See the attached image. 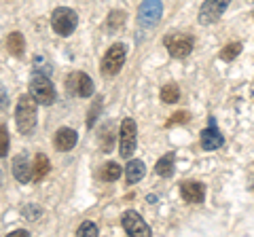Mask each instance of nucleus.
Instances as JSON below:
<instances>
[{
	"mask_svg": "<svg viewBox=\"0 0 254 237\" xmlns=\"http://www.w3.org/2000/svg\"><path fill=\"white\" fill-rule=\"evenodd\" d=\"M36 106L38 102L32 96H21L17 102V108H15V123H17V129L28 136V133L34 131L36 127Z\"/></svg>",
	"mask_w": 254,
	"mask_h": 237,
	"instance_id": "f257e3e1",
	"label": "nucleus"
},
{
	"mask_svg": "<svg viewBox=\"0 0 254 237\" xmlns=\"http://www.w3.org/2000/svg\"><path fill=\"white\" fill-rule=\"evenodd\" d=\"M30 96L34 98L38 104L51 106L55 102V87L49 81V76L41 74V72H36L34 76H32L30 78Z\"/></svg>",
	"mask_w": 254,
	"mask_h": 237,
	"instance_id": "f03ea898",
	"label": "nucleus"
},
{
	"mask_svg": "<svg viewBox=\"0 0 254 237\" xmlns=\"http://www.w3.org/2000/svg\"><path fill=\"white\" fill-rule=\"evenodd\" d=\"M76 23H78V15L76 11L68 9V6H60L51 15V28L60 36H70L76 30Z\"/></svg>",
	"mask_w": 254,
	"mask_h": 237,
	"instance_id": "7ed1b4c3",
	"label": "nucleus"
},
{
	"mask_svg": "<svg viewBox=\"0 0 254 237\" xmlns=\"http://www.w3.org/2000/svg\"><path fill=\"white\" fill-rule=\"evenodd\" d=\"M136 140H138V127L133 118H123L121 123V131H119V153L123 159L131 157L136 153Z\"/></svg>",
	"mask_w": 254,
	"mask_h": 237,
	"instance_id": "20e7f679",
	"label": "nucleus"
},
{
	"mask_svg": "<svg viewBox=\"0 0 254 237\" xmlns=\"http://www.w3.org/2000/svg\"><path fill=\"white\" fill-rule=\"evenodd\" d=\"M125 55H127V49H125L123 43H117V45L110 47L104 55V59H102V74L115 76V74L121 72V68L125 64Z\"/></svg>",
	"mask_w": 254,
	"mask_h": 237,
	"instance_id": "39448f33",
	"label": "nucleus"
},
{
	"mask_svg": "<svg viewBox=\"0 0 254 237\" xmlns=\"http://www.w3.org/2000/svg\"><path fill=\"white\" fill-rule=\"evenodd\" d=\"M165 49H168V53L172 55V58H187V55L193 51V36L189 34H182V32H172L165 36Z\"/></svg>",
	"mask_w": 254,
	"mask_h": 237,
	"instance_id": "423d86ee",
	"label": "nucleus"
},
{
	"mask_svg": "<svg viewBox=\"0 0 254 237\" xmlns=\"http://www.w3.org/2000/svg\"><path fill=\"white\" fill-rule=\"evenodd\" d=\"M161 15H163L161 0H142L140 9H138V23L144 28H153L159 23Z\"/></svg>",
	"mask_w": 254,
	"mask_h": 237,
	"instance_id": "0eeeda50",
	"label": "nucleus"
},
{
	"mask_svg": "<svg viewBox=\"0 0 254 237\" xmlns=\"http://www.w3.org/2000/svg\"><path fill=\"white\" fill-rule=\"evenodd\" d=\"M229 4H231V0H205L199 9V23L201 26L216 23L222 17V13L227 11Z\"/></svg>",
	"mask_w": 254,
	"mask_h": 237,
	"instance_id": "6e6552de",
	"label": "nucleus"
},
{
	"mask_svg": "<svg viewBox=\"0 0 254 237\" xmlns=\"http://www.w3.org/2000/svg\"><path fill=\"white\" fill-rule=\"evenodd\" d=\"M123 229L127 231V235H133V237H148L150 235V227L144 223V218H142L136 210H127L123 218Z\"/></svg>",
	"mask_w": 254,
	"mask_h": 237,
	"instance_id": "1a4fd4ad",
	"label": "nucleus"
},
{
	"mask_svg": "<svg viewBox=\"0 0 254 237\" xmlns=\"http://www.w3.org/2000/svg\"><path fill=\"white\" fill-rule=\"evenodd\" d=\"M68 91L72 96H81V98H91L93 96V81L85 72H72L68 76Z\"/></svg>",
	"mask_w": 254,
	"mask_h": 237,
	"instance_id": "9d476101",
	"label": "nucleus"
},
{
	"mask_svg": "<svg viewBox=\"0 0 254 237\" xmlns=\"http://www.w3.org/2000/svg\"><path fill=\"white\" fill-rule=\"evenodd\" d=\"M222 144H225V138H222V133L218 131L214 118L210 117V127H205L201 131V148L203 151H216Z\"/></svg>",
	"mask_w": 254,
	"mask_h": 237,
	"instance_id": "9b49d317",
	"label": "nucleus"
},
{
	"mask_svg": "<svg viewBox=\"0 0 254 237\" xmlns=\"http://www.w3.org/2000/svg\"><path fill=\"white\" fill-rule=\"evenodd\" d=\"M76 140H78V133L74 129H70V127H62L55 131V138H53V144L58 151L62 153H68V151H72L74 144H76Z\"/></svg>",
	"mask_w": 254,
	"mask_h": 237,
	"instance_id": "f8f14e48",
	"label": "nucleus"
},
{
	"mask_svg": "<svg viewBox=\"0 0 254 237\" xmlns=\"http://www.w3.org/2000/svg\"><path fill=\"white\" fill-rule=\"evenodd\" d=\"M180 193L187 203H201L205 197V186L201 182H182Z\"/></svg>",
	"mask_w": 254,
	"mask_h": 237,
	"instance_id": "ddd939ff",
	"label": "nucleus"
},
{
	"mask_svg": "<svg viewBox=\"0 0 254 237\" xmlns=\"http://www.w3.org/2000/svg\"><path fill=\"white\" fill-rule=\"evenodd\" d=\"M13 176L17 178L21 184H28L32 180V163L28 161V157L17 155L13 159Z\"/></svg>",
	"mask_w": 254,
	"mask_h": 237,
	"instance_id": "4468645a",
	"label": "nucleus"
},
{
	"mask_svg": "<svg viewBox=\"0 0 254 237\" xmlns=\"http://www.w3.org/2000/svg\"><path fill=\"white\" fill-rule=\"evenodd\" d=\"M49 170H51L49 157L43 155V153H38L34 157V165H32V180H34V182H41L47 174H49Z\"/></svg>",
	"mask_w": 254,
	"mask_h": 237,
	"instance_id": "2eb2a0df",
	"label": "nucleus"
},
{
	"mask_svg": "<svg viewBox=\"0 0 254 237\" xmlns=\"http://www.w3.org/2000/svg\"><path fill=\"white\" fill-rule=\"evenodd\" d=\"M144 161H140V159H131L129 163H127V168H125V180L129 184H136L140 182L142 178H144Z\"/></svg>",
	"mask_w": 254,
	"mask_h": 237,
	"instance_id": "dca6fc26",
	"label": "nucleus"
},
{
	"mask_svg": "<svg viewBox=\"0 0 254 237\" xmlns=\"http://www.w3.org/2000/svg\"><path fill=\"white\" fill-rule=\"evenodd\" d=\"M174 161H176V155H174V153H168L165 157H161V159L157 161V165H155V170H157L159 176H161V178H170L174 174Z\"/></svg>",
	"mask_w": 254,
	"mask_h": 237,
	"instance_id": "f3484780",
	"label": "nucleus"
},
{
	"mask_svg": "<svg viewBox=\"0 0 254 237\" xmlns=\"http://www.w3.org/2000/svg\"><path fill=\"white\" fill-rule=\"evenodd\" d=\"M6 49H9L11 55H19L23 53V49H26V41H23V34L21 32H11L9 38H6Z\"/></svg>",
	"mask_w": 254,
	"mask_h": 237,
	"instance_id": "a211bd4d",
	"label": "nucleus"
},
{
	"mask_svg": "<svg viewBox=\"0 0 254 237\" xmlns=\"http://www.w3.org/2000/svg\"><path fill=\"white\" fill-rule=\"evenodd\" d=\"M119 176H121V168H119L117 163H104L102 165V172H100V178L106 180V182H113V180H117Z\"/></svg>",
	"mask_w": 254,
	"mask_h": 237,
	"instance_id": "6ab92c4d",
	"label": "nucleus"
},
{
	"mask_svg": "<svg viewBox=\"0 0 254 237\" xmlns=\"http://www.w3.org/2000/svg\"><path fill=\"white\" fill-rule=\"evenodd\" d=\"M161 100L163 102H168V104H174V102H178L180 100V89H178V85H174V83H168L161 89Z\"/></svg>",
	"mask_w": 254,
	"mask_h": 237,
	"instance_id": "aec40b11",
	"label": "nucleus"
},
{
	"mask_svg": "<svg viewBox=\"0 0 254 237\" xmlns=\"http://www.w3.org/2000/svg\"><path fill=\"white\" fill-rule=\"evenodd\" d=\"M21 216L32 220V223H36V220L43 216V210H41V205H36V203H28L21 208Z\"/></svg>",
	"mask_w": 254,
	"mask_h": 237,
	"instance_id": "412c9836",
	"label": "nucleus"
},
{
	"mask_svg": "<svg viewBox=\"0 0 254 237\" xmlns=\"http://www.w3.org/2000/svg\"><path fill=\"white\" fill-rule=\"evenodd\" d=\"M113 142H115V136H113V129L106 127L102 129L100 133V146H102V153H110V148H113Z\"/></svg>",
	"mask_w": 254,
	"mask_h": 237,
	"instance_id": "4be33fe9",
	"label": "nucleus"
},
{
	"mask_svg": "<svg viewBox=\"0 0 254 237\" xmlns=\"http://www.w3.org/2000/svg\"><path fill=\"white\" fill-rule=\"evenodd\" d=\"M240 53H242V43H231V45H227L225 49L220 51V59L231 61V59H235Z\"/></svg>",
	"mask_w": 254,
	"mask_h": 237,
	"instance_id": "5701e85b",
	"label": "nucleus"
},
{
	"mask_svg": "<svg viewBox=\"0 0 254 237\" xmlns=\"http://www.w3.org/2000/svg\"><path fill=\"white\" fill-rule=\"evenodd\" d=\"M123 21H125V13L123 11H113L108 15V28H110V32H117L119 28L123 26Z\"/></svg>",
	"mask_w": 254,
	"mask_h": 237,
	"instance_id": "b1692460",
	"label": "nucleus"
},
{
	"mask_svg": "<svg viewBox=\"0 0 254 237\" xmlns=\"http://www.w3.org/2000/svg\"><path fill=\"white\" fill-rule=\"evenodd\" d=\"M9 129L4 127V125H0V157H6V153H9Z\"/></svg>",
	"mask_w": 254,
	"mask_h": 237,
	"instance_id": "393cba45",
	"label": "nucleus"
},
{
	"mask_svg": "<svg viewBox=\"0 0 254 237\" xmlns=\"http://www.w3.org/2000/svg\"><path fill=\"white\" fill-rule=\"evenodd\" d=\"M76 235H81V237H95V235H98V227L87 220V223H83L81 227H78Z\"/></svg>",
	"mask_w": 254,
	"mask_h": 237,
	"instance_id": "a878e982",
	"label": "nucleus"
},
{
	"mask_svg": "<svg viewBox=\"0 0 254 237\" xmlns=\"http://www.w3.org/2000/svg\"><path fill=\"white\" fill-rule=\"evenodd\" d=\"M189 121V113H185V110H182V113H176V115H172V118L168 121V127H172V125H180V123H187Z\"/></svg>",
	"mask_w": 254,
	"mask_h": 237,
	"instance_id": "bb28decb",
	"label": "nucleus"
},
{
	"mask_svg": "<svg viewBox=\"0 0 254 237\" xmlns=\"http://www.w3.org/2000/svg\"><path fill=\"white\" fill-rule=\"evenodd\" d=\"M100 108H102L100 102H95V108L91 106V110H89V118H87V127H93V123H95V118H98Z\"/></svg>",
	"mask_w": 254,
	"mask_h": 237,
	"instance_id": "cd10ccee",
	"label": "nucleus"
},
{
	"mask_svg": "<svg viewBox=\"0 0 254 237\" xmlns=\"http://www.w3.org/2000/svg\"><path fill=\"white\" fill-rule=\"evenodd\" d=\"M6 106H9V93H6L4 85L0 83V110H4Z\"/></svg>",
	"mask_w": 254,
	"mask_h": 237,
	"instance_id": "c85d7f7f",
	"label": "nucleus"
},
{
	"mask_svg": "<svg viewBox=\"0 0 254 237\" xmlns=\"http://www.w3.org/2000/svg\"><path fill=\"white\" fill-rule=\"evenodd\" d=\"M21 235H26V237H28L30 233H28V231H13V233H11V237H21Z\"/></svg>",
	"mask_w": 254,
	"mask_h": 237,
	"instance_id": "c756f323",
	"label": "nucleus"
},
{
	"mask_svg": "<svg viewBox=\"0 0 254 237\" xmlns=\"http://www.w3.org/2000/svg\"><path fill=\"white\" fill-rule=\"evenodd\" d=\"M0 184H2V170H0Z\"/></svg>",
	"mask_w": 254,
	"mask_h": 237,
	"instance_id": "7c9ffc66",
	"label": "nucleus"
}]
</instances>
